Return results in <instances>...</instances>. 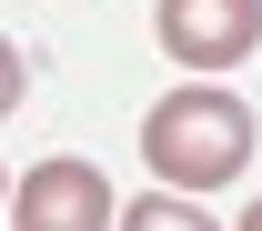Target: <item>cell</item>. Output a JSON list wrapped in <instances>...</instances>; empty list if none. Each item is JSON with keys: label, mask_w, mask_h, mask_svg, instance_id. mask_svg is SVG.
I'll return each instance as SVG.
<instances>
[{"label": "cell", "mask_w": 262, "mask_h": 231, "mask_svg": "<svg viewBox=\"0 0 262 231\" xmlns=\"http://www.w3.org/2000/svg\"><path fill=\"white\" fill-rule=\"evenodd\" d=\"M141 161H151V181L182 191V201L242 181V161H252V100L222 91V81H182V91H162L151 111H141Z\"/></svg>", "instance_id": "obj_1"}, {"label": "cell", "mask_w": 262, "mask_h": 231, "mask_svg": "<svg viewBox=\"0 0 262 231\" xmlns=\"http://www.w3.org/2000/svg\"><path fill=\"white\" fill-rule=\"evenodd\" d=\"M151 40L182 70H232V61H252V40H262V0H162Z\"/></svg>", "instance_id": "obj_2"}, {"label": "cell", "mask_w": 262, "mask_h": 231, "mask_svg": "<svg viewBox=\"0 0 262 231\" xmlns=\"http://www.w3.org/2000/svg\"><path fill=\"white\" fill-rule=\"evenodd\" d=\"M10 221L20 231H111L121 201H111V181L91 161H31L10 181Z\"/></svg>", "instance_id": "obj_3"}, {"label": "cell", "mask_w": 262, "mask_h": 231, "mask_svg": "<svg viewBox=\"0 0 262 231\" xmlns=\"http://www.w3.org/2000/svg\"><path fill=\"white\" fill-rule=\"evenodd\" d=\"M121 231H222V221L182 191H141V201H121Z\"/></svg>", "instance_id": "obj_4"}, {"label": "cell", "mask_w": 262, "mask_h": 231, "mask_svg": "<svg viewBox=\"0 0 262 231\" xmlns=\"http://www.w3.org/2000/svg\"><path fill=\"white\" fill-rule=\"evenodd\" d=\"M20 91H31V61H20V50H10V40H0V121H10V111H20Z\"/></svg>", "instance_id": "obj_5"}, {"label": "cell", "mask_w": 262, "mask_h": 231, "mask_svg": "<svg viewBox=\"0 0 262 231\" xmlns=\"http://www.w3.org/2000/svg\"><path fill=\"white\" fill-rule=\"evenodd\" d=\"M232 231H262V201H252V211H242V221H232Z\"/></svg>", "instance_id": "obj_6"}, {"label": "cell", "mask_w": 262, "mask_h": 231, "mask_svg": "<svg viewBox=\"0 0 262 231\" xmlns=\"http://www.w3.org/2000/svg\"><path fill=\"white\" fill-rule=\"evenodd\" d=\"M0 211H10V171H0Z\"/></svg>", "instance_id": "obj_7"}]
</instances>
